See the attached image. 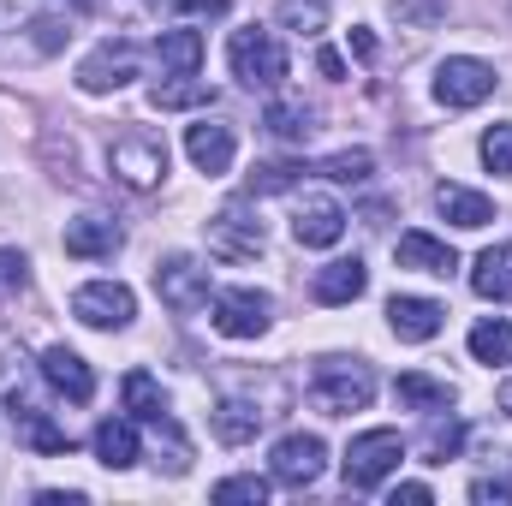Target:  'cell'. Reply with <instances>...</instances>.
I'll list each match as a JSON object with an SVG mask.
<instances>
[{
    "label": "cell",
    "mask_w": 512,
    "mask_h": 506,
    "mask_svg": "<svg viewBox=\"0 0 512 506\" xmlns=\"http://www.w3.org/2000/svg\"><path fill=\"white\" fill-rule=\"evenodd\" d=\"M268 322H274V298L268 292H256V286L215 292V328L227 340H256V334H268Z\"/></svg>",
    "instance_id": "30bf717a"
},
{
    "label": "cell",
    "mask_w": 512,
    "mask_h": 506,
    "mask_svg": "<svg viewBox=\"0 0 512 506\" xmlns=\"http://www.w3.org/2000/svg\"><path fill=\"white\" fill-rule=\"evenodd\" d=\"M393 256H399V268H411V274H441V280L459 268L453 245H447V239H435V233H405V239L393 245Z\"/></svg>",
    "instance_id": "d6986e66"
},
{
    "label": "cell",
    "mask_w": 512,
    "mask_h": 506,
    "mask_svg": "<svg viewBox=\"0 0 512 506\" xmlns=\"http://www.w3.org/2000/svg\"><path fill=\"white\" fill-rule=\"evenodd\" d=\"M108 167H114V179H120L126 191H155V185L167 179V143L149 137V131H126V137H114Z\"/></svg>",
    "instance_id": "277c9868"
},
{
    "label": "cell",
    "mask_w": 512,
    "mask_h": 506,
    "mask_svg": "<svg viewBox=\"0 0 512 506\" xmlns=\"http://www.w3.org/2000/svg\"><path fill=\"white\" fill-rule=\"evenodd\" d=\"M316 173L334 179V185H364V179L376 173V161H370V149H340V155H328Z\"/></svg>",
    "instance_id": "1f68e13d"
},
{
    "label": "cell",
    "mask_w": 512,
    "mask_h": 506,
    "mask_svg": "<svg viewBox=\"0 0 512 506\" xmlns=\"http://www.w3.org/2000/svg\"><path fill=\"white\" fill-rule=\"evenodd\" d=\"M376 399V370L364 364V358H316V370H310V405L316 411H328V417H352V411H364Z\"/></svg>",
    "instance_id": "6da1fadb"
},
{
    "label": "cell",
    "mask_w": 512,
    "mask_h": 506,
    "mask_svg": "<svg viewBox=\"0 0 512 506\" xmlns=\"http://www.w3.org/2000/svg\"><path fill=\"white\" fill-rule=\"evenodd\" d=\"M477 149H483V167H489L495 179H512V126H489Z\"/></svg>",
    "instance_id": "e575fe53"
},
{
    "label": "cell",
    "mask_w": 512,
    "mask_h": 506,
    "mask_svg": "<svg viewBox=\"0 0 512 506\" xmlns=\"http://www.w3.org/2000/svg\"><path fill=\"white\" fill-rule=\"evenodd\" d=\"M268 471H274V483H286V489H310L322 471H328V447H322V435H280L274 441V453H268Z\"/></svg>",
    "instance_id": "8fae6325"
},
{
    "label": "cell",
    "mask_w": 512,
    "mask_h": 506,
    "mask_svg": "<svg viewBox=\"0 0 512 506\" xmlns=\"http://www.w3.org/2000/svg\"><path fill=\"white\" fill-rule=\"evenodd\" d=\"M399 501H405V506H429V501H435V489H429V483H399V489H393V506H399Z\"/></svg>",
    "instance_id": "ab89813d"
},
{
    "label": "cell",
    "mask_w": 512,
    "mask_h": 506,
    "mask_svg": "<svg viewBox=\"0 0 512 506\" xmlns=\"http://www.w3.org/2000/svg\"><path fill=\"white\" fill-rule=\"evenodd\" d=\"M399 405L405 411H453V381H435V376H423V370H411V376H399Z\"/></svg>",
    "instance_id": "cb8c5ba5"
},
{
    "label": "cell",
    "mask_w": 512,
    "mask_h": 506,
    "mask_svg": "<svg viewBox=\"0 0 512 506\" xmlns=\"http://www.w3.org/2000/svg\"><path fill=\"white\" fill-rule=\"evenodd\" d=\"M471 501H512V483L507 477H477V483H471Z\"/></svg>",
    "instance_id": "f35d334b"
},
{
    "label": "cell",
    "mask_w": 512,
    "mask_h": 506,
    "mask_svg": "<svg viewBox=\"0 0 512 506\" xmlns=\"http://www.w3.org/2000/svg\"><path fill=\"white\" fill-rule=\"evenodd\" d=\"M364 286H370V268L358 262V256H340V262H328V268H316V304H352V298H364Z\"/></svg>",
    "instance_id": "ffe728a7"
},
{
    "label": "cell",
    "mask_w": 512,
    "mask_h": 506,
    "mask_svg": "<svg viewBox=\"0 0 512 506\" xmlns=\"http://www.w3.org/2000/svg\"><path fill=\"white\" fill-rule=\"evenodd\" d=\"M120 245H126V233H120V221H108V215H84V221L66 227V256L102 262V256H114Z\"/></svg>",
    "instance_id": "ac0fdd59"
},
{
    "label": "cell",
    "mask_w": 512,
    "mask_h": 506,
    "mask_svg": "<svg viewBox=\"0 0 512 506\" xmlns=\"http://www.w3.org/2000/svg\"><path fill=\"white\" fill-rule=\"evenodd\" d=\"M6 417H12V429H18L24 447H36V453H72V435L48 417V405H42L24 381H12V393H6Z\"/></svg>",
    "instance_id": "52a82bcc"
},
{
    "label": "cell",
    "mask_w": 512,
    "mask_h": 506,
    "mask_svg": "<svg viewBox=\"0 0 512 506\" xmlns=\"http://www.w3.org/2000/svg\"><path fill=\"white\" fill-rule=\"evenodd\" d=\"M340 233H346V209L334 197H304L298 203V215H292V239L298 245L328 251V245H340Z\"/></svg>",
    "instance_id": "5bb4252c"
},
{
    "label": "cell",
    "mask_w": 512,
    "mask_h": 506,
    "mask_svg": "<svg viewBox=\"0 0 512 506\" xmlns=\"http://www.w3.org/2000/svg\"><path fill=\"white\" fill-rule=\"evenodd\" d=\"M24 286H30V256L0 251V292H24Z\"/></svg>",
    "instance_id": "8d00e7d4"
},
{
    "label": "cell",
    "mask_w": 512,
    "mask_h": 506,
    "mask_svg": "<svg viewBox=\"0 0 512 506\" xmlns=\"http://www.w3.org/2000/svg\"><path fill=\"white\" fill-rule=\"evenodd\" d=\"M155 292H161V304L179 310V316H197V310L215 304L209 268H203L197 256H161V262H155Z\"/></svg>",
    "instance_id": "5b68a950"
},
{
    "label": "cell",
    "mask_w": 512,
    "mask_h": 506,
    "mask_svg": "<svg viewBox=\"0 0 512 506\" xmlns=\"http://www.w3.org/2000/svg\"><path fill=\"white\" fill-rule=\"evenodd\" d=\"M66 6H96V0H66Z\"/></svg>",
    "instance_id": "f6af8a7d"
},
{
    "label": "cell",
    "mask_w": 512,
    "mask_h": 506,
    "mask_svg": "<svg viewBox=\"0 0 512 506\" xmlns=\"http://www.w3.org/2000/svg\"><path fill=\"white\" fill-rule=\"evenodd\" d=\"M501 411H507V417H512V381H507V387H501Z\"/></svg>",
    "instance_id": "ee69618b"
},
{
    "label": "cell",
    "mask_w": 512,
    "mask_h": 506,
    "mask_svg": "<svg viewBox=\"0 0 512 506\" xmlns=\"http://www.w3.org/2000/svg\"><path fill=\"white\" fill-rule=\"evenodd\" d=\"M471 286H477V298H489V304H512V245H489V251L477 256Z\"/></svg>",
    "instance_id": "603a6c76"
},
{
    "label": "cell",
    "mask_w": 512,
    "mask_h": 506,
    "mask_svg": "<svg viewBox=\"0 0 512 506\" xmlns=\"http://www.w3.org/2000/svg\"><path fill=\"white\" fill-rule=\"evenodd\" d=\"M227 66H233V78H239L245 90H274V84L286 78V48H280L274 30L245 24V30L227 36Z\"/></svg>",
    "instance_id": "7a4b0ae2"
},
{
    "label": "cell",
    "mask_w": 512,
    "mask_h": 506,
    "mask_svg": "<svg viewBox=\"0 0 512 506\" xmlns=\"http://www.w3.org/2000/svg\"><path fill=\"white\" fill-rule=\"evenodd\" d=\"M90 447H96V459H102L108 471H131L137 453H143V441H137V417H102L96 435H90Z\"/></svg>",
    "instance_id": "2e32d148"
},
{
    "label": "cell",
    "mask_w": 512,
    "mask_h": 506,
    "mask_svg": "<svg viewBox=\"0 0 512 506\" xmlns=\"http://www.w3.org/2000/svg\"><path fill=\"white\" fill-rule=\"evenodd\" d=\"M441 304L435 298H393L387 304V328L399 334V340H411V346H423V340H435L441 334Z\"/></svg>",
    "instance_id": "e0dca14e"
},
{
    "label": "cell",
    "mask_w": 512,
    "mask_h": 506,
    "mask_svg": "<svg viewBox=\"0 0 512 506\" xmlns=\"http://www.w3.org/2000/svg\"><path fill=\"white\" fill-rule=\"evenodd\" d=\"M149 108L173 114V108H215V90L197 72H161V84H149Z\"/></svg>",
    "instance_id": "44dd1931"
},
{
    "label": "cell",
    "mask_w": 512,
    "mask_h": 506,
    "mask_svg": "<svg viewBox=\"0 0 512 506\" xmlns=\"http://www.w3.org/2000/svg\"><path fill=\"white\" fill-rule=\"evenodd\" d=\"M72 316H78L84 328L114 334V328H131L137 298H131V286H120V280H90V286H78V292H72Z\"/></svg>",
    "instance_id": "9c48e42d"
},
{
    "label": "cell",
    "mask_w": 512,
    "mask_h": 506,
    "mask_svg": "<svg viewBox=\"0 0 512 506\" xmlns=\"http://www.w3.org/2000/svg\"><path fill=\"white\" fill-rule=\"evenodd\" d=\"M131 78H137V48H131L126 36H120V42H102V48H90V54H84V66H78V90H84V96L126 90Z\"/></svg>",
    "instance_id": "7c38bea8"
},
{
    "label": "cell",
    "mask_w": 512,
    "mask_h": 506,
    "mask_svg": "<svg viewBox=\"0 0 512 506\" xmlns=\"http://www.w3.org/2000/svg\"><path fill=\"white\" fill-rule=\"evenodd\" d=\"M42 381H48L60 399H72V405H90V399H96V376H90V364H84L72 346H48V352H42Z\"/></svg>",
    "instance_id": "9a60e30c"
},
{
    "label": "cell",
    "mask_w": 512,
    "mask_h": 506,
    "mask_svg": "<svg viewBox=\"0 0 512 506\" xmlns=\"http://www.w3.org/2000/svg\"><path fill=\"white\" fill-rule=\"evenodd\" d=\"M316 66H322V72H328V78H346V60H340V54H334V48H322V60H316Z\"/></svg>",
    "instance_id": "60d3db41"
},
{
    "label": "cell",
    "mask_w": 512,
    "mask_h": 506,
    "mask_svg": "<svg viewBox=\"0 0 512 506\" xmlns=\"http://www.w3.org/2000/svg\"><path fill=\"white\" fill-rule=\"evenodd\" d=\"M274 24L292 30V36H322L328 30V0H280L274 6Z\"/></svg>",
    "instance_id": "f546056e"
},
{
    "label": "cell",
    "mask_w": 512,
    "mask_h": 506,
    "mask_svg": "<svg viewBox=\"0 0 512 506\" xmlns=\"http://www.w3.org/2000/svg\"><path fill=\"white\" fill-rule=\"evenodd\" d=\"M155 60H161V72H197L203 66V36L197 30H167L155 42Z\"/></svg>",
    "instance_id": "f1b7e54d"
},
{
    "label": "cell",
    "mask_w": 512,
    "mask_h": 506,
    "mask_svg": "<svg viewBox=\"0 0 512 506\" xmlns=\"http://www.w3.org/2000/svg\"><path fill=\"white\" fill-rule=\"evenodd\" d=\"M36 501H42V506H78V501H84V495H60V489H42Z\"/></svg>",
    "instance_id": "7bdbcfd3"
},
{
    "label": "cell",
    "mask_w": 512,
    "mask_h": 506,
    "mask_svg": "<svg viewBox=\"0 0 512 506\" xmlns=\"http://www.w3.org/2000/svg\"><path fill=\"white\" fill-rule=\"evenodd\" d=\"M120 399H126V411L137 417V423H161V417H167V393H161V381L143 376V370H131V376L120 381Z\"/></svg>",
    "instance_id": "484cf974"
},
{
    "label": "cell",
    "mask_w": 512,
    "mask_h": 506,
    "mask_svg": "<svg viewBox=\"0 0 512 506\" xmlns=\"http://www.w3.org/2000/svg\"><path fill=\"white\" fill-rule=\"evenodd\" d=\"M471 358H477V364H489V370L512 364V322H507V316H495V322H477V328H471Z\"/></svg>",
    "instance_id": "83f0119b"
},
{
    "label": "cell",
    "mask_w": 512,
    "mask_h": 506,
    "mask_svg": "<svg viewBox=\"0 0 512 506\" xmlns=\"http://www.w3.org/2000/svg\"><path fill=\"white\" fill-rule=\"evenodd\" d=\"M435 209H441V221H453V227H465V233H477V227L495 221V203H489L483 191H471V185H441V191H435Z\"/></svg>",
    "instance_id": "7402d4cb"
},
{
    "label": "cell",
    "mask_w": 512,
    "mask_h": 506,
    "mask_svg": "<svg viewBox=\"0 0 512 506\" xmlns=\"http://www.w3.org/2000/svg\"><path fill=\"white\" fill-rule=\"evenodd\" d=\"M399 459H405V441H399V429H364V435H352V447H346V483L352 489H382L387 477L399 471Z\"/></svg>",
    "instance_id": "3957f363"
},
{
    "label": "cell",
    "mask_w": 512,
    "mask_h": 506,
    "mask_svg": "<svg viewBox=\"0 0 512 506\" xmlns=\"http://www.w3.org/2000/svg\"><path fill=\"white\" fill-rule=\"evenodd\" d=\"M495 96V66L489 60H471V54H453L435 66V102L441 108H477Z\"/></svg>",
    "instance_id": "8992f818"
},
{
    "label": "cell",
    "mask_w": 512,
    "mask_h": 506,
    "mask_svg": "<svg viewBox=\"0 0 512 506\" xmlns=\"http://www.w3.org/2000/svg\"><path fill=\"white\" fill-rule=\"evenodd\" d=\"M155 12H191V18H221L227 0H155Z\"/></svg>",
    "instance_id": "74e56055"
},
{
    "label": "cell",
    "mask_w": 512,
    "mask_h": 506,
    "mask_svg": "<svg viewBox=\"0 0 512 506\" xmlns=\"http://www.w3.org/2000/svg\"><path fill=\"white\" fill-rule=\"evenodd\" d=\"M262 245H268V233H262V221L245 203H227L221 215H209V256H221V262H256Z\"/></svg>",
    "instance_id": "ba28073f"
},
{
    "label": "cell",
    "mask_w": 512,
    "mask_h": 506,
    "mask_svg": "<svg viewBox=\"0 0 512 506\" xmlns=\"http://www.w3.org/2000/svg\"><path fill=\"white\" fill-rule=\"evenodd\" d=\"M262 126L274 131L280 143H304V137L316 131V114H310L304 102H274V108L262 114Z\"/></svg>",
    "instance_id": "4dcf8cb0"
},
{
    "label": "cell",
    "mask_w": 512,
    "mask_h": 506,
    "mask_svg": "<svg viewBox=\"0 0 512 506\" xmlns=\"http://www.w3.org/2000/svg\"><path fill=\"white\" fill-rule=\"evenodd\" d=\"M185 155H191V167L197 173H227L233 167V155H239V137L227 120H197V126H185Z\"/></svg>",
    "instance_id": "4fadbf2b"
},
{
    "label": "cell",
    "mask_w": 512,
    "mask_h": 506,
    "mask_svg": "<svg viewBox=\"0 0 512 506\" xmlns=\"http://www.w3.org/2000/svg\"><path fill=\"white\" fill-rule=\"evenodd\" d=\"M304 179V167H292V161H268V167H256L251 179H245V191L251 197H274V191H292Z\"/></svg>",
    "instance_id": "836d02e7"
},
{
    "label": "cell",
    "mask_w": 512,
    "mask_h": 506,
    "mask_svg": "<svg viewBox=\"0 0 512 506\" xmlns=\"http://www.w3.org/2000/svg\"><path fill=\"white\" fill-rule=\"evenodd\" d=\"M352 54H364V60H370V54H376V36H370V30H352Z\"/></svg>",
    "instance_id": "b9f144b4"
},
{
    "label": "cell",
    "mask_w": 512,
    "mask_h": 506,
    "mask_svg": "<svg viewBox=\"0 0 512 506\" xmlns=\"http://www.w3.org/2000/svg\"><path fill=\"white\" fill-rule=\"evenodd\" d=\"M387 12H393L399 30H435L447 18V0H393Z\"/></svg>",
    "instance_id": "d6a6232c"
},
{
    "label": "cell",
    "mask_w": 512,
    "mask_h": 506,
    "mask_svg": "<svg viewBox=\"0 0 512 506\" xmlns=\"http://www.w3.org/2000/svg\"><path fill=\"white\" fill-rule=\"evenodd\" d=\"M262 417H268V411H256L251 399H221V405H215V435H221L227 447H245V441H256Z\"/></svg>",
    "instance_id": "d4e9b609"
},
{
    "label": "cell",
    "mask_w": 512,
    "mask_h": 506,
    "mask_svg": "<svg viewBox=\"0 0 512 506\" xmlns=\"http://www.w3.org/2000/svg\"><path fill=\"white\" fill-rule=\"evenodd\" d=\"M215 501L221 506H233V501L262 506L268 501V477H227V483H215Z\"/></svg>",
    "instance_id": "d590c367"
},
{
    "label": "cell",
    "mask_w": 512,
    "mask_h": 506,
    "mask_svg": "<svg viewBox=\"0 0 512 506\" xmlns=\"http://www.w3.org/2000/svg\"><path fill=\"white\" fill-rule=\"evenodd\" d=\"M459 441H465L459 417L453 411H429V423H423V465H447L459 453Z\"/></svg>",
    "instance_id": "4316f807"
}]
</instances>
